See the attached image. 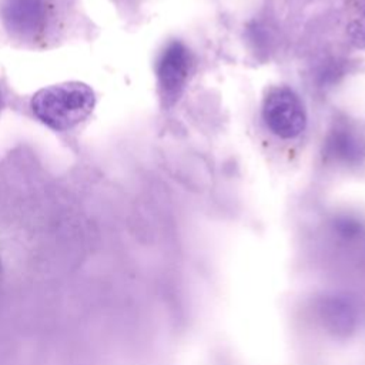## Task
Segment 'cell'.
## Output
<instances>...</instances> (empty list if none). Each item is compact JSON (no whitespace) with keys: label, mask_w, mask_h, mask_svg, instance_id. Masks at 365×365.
<instances>
[{"label":"cell","mask_w":365,"mask_h":365,"mask_svg":"<svg viewBox=\"0 0 365 365\" xmlns=\"http://www.w3.org/2000/svg\"><path fill=\"white\" fill-rule=\"evenodd\" d=\"M191 68V56L180 41L170 43L157 64L158 86L167 104H173L184 90Z\"/></svg>","instance_id":"cell-3"},{"label":"cell","mask_w":365,"mask_h":365,"mask_svg":"<svg viewBox=\"0 0 365 365\" xmlns=\"http://www.w3.org/2000/svg\"><path fill=\"white\" fill-rule=\"evenodd\" d=\"M262 118L267 127L284 140L298 137L307 125V114L301 100L287 87L272 88L265 96Z\"/></svg>","instance_id":"cell-2"},{"label":"cell","mask_w":365,"mask_h":365,"mask_svg":"<svg viewBox=\"0 0 365 365\" xmlns=\"http://www.w3.org/2000/svg\"><path fill=\"white\" fill-rule=\"evenodd\" d=\"M6 20L10 27L23 34H36L46 20L43 0H10L6 6Z\"/></svg>","instance_id":"cell-5"},{"label":"cell","mask_w":365,"mask_h":365,"mask_svg":"<svg viewBox=\"0 0 365 365\" xmlns=\"http://www.w3.org/2000/svg\"><path fill=\"white\" fill-rule=\"evenodd\" d=\"M94 104V91L80 81L44 87L30 103L37 120L54 131H67L80 124L91 114Z\"/></svg>","instance_id":"cell-1"},{"label":"cell","mask_w":365,"mask_h":365,"mask_svg":"<svg viewBox=\"0 0 365 365\" xmlns=\"http://www.w3.org/2000/svg\"><path fill=\"white\" fill-rule=\"evenodd\" d=\"M348 38L356 48H365V0L359 1L355 16L348 24Z\"/></svg>","instance_id":"cell-6"},{"label":"cell","mask_w":365,"mask_h":365,"mask_svg":"<svg viewBox=\"0 0 365 365\" xmlns=\"http://www.w3.org/2000/svg\"><path fill=\"white\" fill-rule=\"evenodd\" d=\"M328 161L351 165L365 158V128L355 121H338L331 128L324 144Z\"/></svg>","instance_id":"cell-4"}]
</instances>
